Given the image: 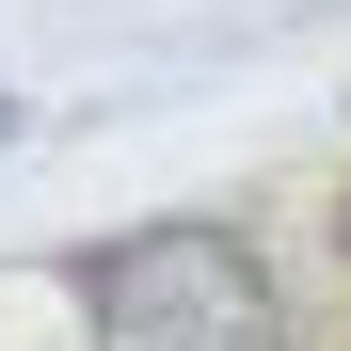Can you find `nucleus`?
I'll use <instances>...</instances> for the list:
<instances>
[{
  "instance_id": "1",
  "label": "nucleus",
  "mask_w": 351,
  "mask_h": 351,
  "mask_svg": "<svg viewBox=\"0 0 351 351\" xmlns=\"http://www.w3.org/2000/svg\"><path fill=\"white\" fill-rule=\"evenodd\" d=\"M96 351H287V287L240 223H144L80 271Z\"/></svg>"
}]
</instances>
